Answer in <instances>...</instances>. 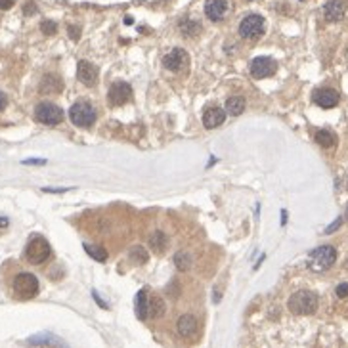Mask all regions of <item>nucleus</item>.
Instances as JSON below:
<instances>
[{
    "mask_svg": "<svg viewBox=\"0 0 348 348\" xmlns=\"http://www.w3.org/2000/svg\"><path fill=\"white\" fill-rule=\"evenodd\" d=\"M318 304H320V298L312 291H296L294 294H291V298L287 302L289 310L296 316L314 314L316 310H318Z\"/></svg>",
    "mask_w": 348,
    "mask_h": 348,
    "instance_id": "nucleus-1",
    "label": "nucleus"
},
{
    "mask_svg": "<svg viewBox=\"0 0 348 348\" xmlns=\"http://www.w3.org/2000/svg\"><path fill=\"white\" fill-rule=\"evenodd\" d=\"M337 262V249L331 245H322L310 252V262L308 266L314 272H326Z\"/></svg>",
    "mask_w": 348,
    "mask_h": 348,
    "instance_id": "nucleus-2",
    "label": "nucleus"
},
{
    "mask_svg": "<svg viewBox=\"0 0 348 348\" xmlns=\"http://www.w3.org/2000/svg\"><path fill=\"white\" fill-rule=\"evenodd\" d=\"M266 31V20L260 14H249L240 23V36L245 40H256Z\"/></svg>",
    "mask_w": 348,
    "mask_h": 348,
    "instance_id": "nucleus-3",
    "label": "nucleus"
},
{
    "mask_svg": "<svg viewBox=\"0 0 348 348\" xmlns=\"http://www.w3.org/2000/svg\"><path fill=\"white\" fill-rule=\"evenodd\" d=\"M14 293L22 300L33 298V296L38 294V280L29 272L18 274L16 280H14Z\"/></svg>",
    "mask_w": 348,
    "mask_h": 348,
    "instance_id": "nucleus-4",
    "label": "nucleus"
},
{
    "mask_svg": "<svg viewBox=\"0 0 348 348\" xmlns=\"http://www.w3.org/2000/svg\"><path fill=\"white\" fill-rule=\"evenodd\" d=\"M69 119L75 126L88 128L96 122V109L92 108L88 102H76L69 109Z\"/></svg>",
    "mask_w": 348,
    "mask_h": 348,
    "instance_id": "nucleus-5",
    "label": "nucleus"
},
{
    "mask_svg": "<svg viewBox=\"0 0 348 348\" xmlns=\"http://www.w3.org/2000/svg\"><path fill=\"white\" fill-rule=\"evenodd\" d=\"M50 243L44 240L42 236H34L29 240L27 247H25V256L31 264H42L48 256H50Z\"/></svg>",
    "mask_w": 348,
    "mask_h": 348,
    "instance_id": "nucleus-6",
    "label": "nucleus"
},
{
    "mask_svg": "<svg viewBox=\"0 0 348 348\" xmlns=\"http://www.w3.org/2000/svg\"><path fill=\"white\" fill-rule=\"evenodd\" d=\"M34 119L42 124H58L64 120V111L52 102H42L34 108Z\"/></svg>",
    "mask_w": 348,
    "mask_h": 348,
    "instance_id": "nucleus-7",
    "label": "nucleus"
},
{
    "mask_svg": "<svg viewBox=\"0 0 348 348\" xmlns=\"http://www.w3.org/2000/svg\"><path fill=\"white\" fill-rule=\"evenodd\" d=\"M132 100V86L128 82H122V80H117L113 82L111 88H109V94H108V102L109 106L113 108H119V106H124L126 102Z\"/></svg>",
    "mask_w": 348,
    "mask_h": 348,
    "instance_id": "nucleus-8",
    "label": "nucleus"
},
{
    "mask_svg": "<svg viewBox=\"0 0 348 348\" xmlns=\"http://www.w3.org/2000/svg\"><path fill=\"white\" fill-rule=\"evenodd\" d=\"M249 71L254 78H266V76H272L278 71V64H276V60L268 58V56H258L250 62Z\"/></svg>",
    "mask_w": 348,
    "mask_h": 348,
    "instance_id": "nucleus-9",
    "label": "nucleus"
},
{
    "mask_svg": "<svg viewBox=\"0 0 348 348\" xmlns=\"http://www.w3.org/2000/svg\"><path fill=\"white\" fill-rule=\"evenodd\" d=\"M188 64H190V56H188V52H186V50H182V48H174V50H170V52L163 58L164 69L174 71V73L182 71Z\"/></svg>",
    "mask_w": 348,
    "mask_h": 348,
    "instance_id": "nucleus-10",
    "label": "nucleus"
},
{
    "mask_svg": "<svg viewBox=\"0 0 348 348\" xmlns=\"http://www.w3.org/2000/svg\"><path fill=\"white\" fill-rule=\"evenodd\" d=\"M312 100H314L316 106H320L322 109H333L338 106L340 96H338L337 90H333V88H318L312 94Z\"/></svg>",
    "mask_w": 348,
    "mask_h": 348,
    "instance_id": "nucleus-11",
    "label": "nucleus"
},
{
    "mask_svg": "<svg viewBox=\"0 0 348 348\" xmlns=\"http://www.w3.org/2000/svg\"><path fill=\"white\" fill-rule=\"evenodd\" d=\"M76 76L84 86H94L98 82V67L86 60H82L76 66Z\"/></svg>",
    "mask_w": 348,
    "mask_h": 348,
    "instance_id": "nucleus-12",
    "label": "nucleus"
},
{
    "mask_svg": "<svg viewBox=\"0 0 348 348\" xmlns=\"http://www.w3.org/2000/svg\"><path fill=\"white\" fill-rule=\"evenodd\" d=\"M228 0H207L205 2V16L210 22H222L228 14Z\"/></svg>",
    "mask_w": 348,
    "mask_h": 348,
    "instance_id": "nucleus-13",
    "label": "nucleus"
},
{
    "mask_svg": "<svg viewBox=\"0 0 348 348\" xmlns=\"http://www.w3.org/2000/svg\"><path fill=\"white\" fill-rule=\"evenodd\" d=\"M324 16L327 22H340L346 16V2L344 0H329L324 6Z\"/></svg>",
    "mask_w": 348,
    "mask_h": 348,
    "instance_id": "nucleus-14",
    "label": "nucleus"
},
{
    "mask_svg": "<svg viewBox=\"0 0 348 348\" xmlns=\"http://www.w3.org/2000/svg\"><path fill=\"white\" fill-rule=\"evenodd\" d=\"M226 109L222 108H210L205 111V115H203V126L208 128V130H212V128H218L224 120H226Z\"/></svg>",
    "mask_w": 348,
    "mask_h": 348,
    "instance_id": "nucleus-15",
    "label": "nucleus"
},
{
    "mask_svg": "<svg viewBox=\"0 0 348 348\" xmlns=\"http://www.w3.org/2000/svg\"><path fill=\"white\" fill-rule=\"evenodd\" d=\"M134 310H136V318L142 320V322L150 318V296H148V289L138 291L136 300H134Z\"/></svg>",
    "mask_w": 348,
    "mask_h": 348,
    "instance_id": "nucleus-16",
    "label": "nucleus"
},
{
    "mask_svg": "<svg viewBox=\"0 0 348 348\" xmlns=\"http://www.w3.org/2000/svg\"><path fill=\"white\" fill-rule=\"evenodd\" d=\"M176 327H178V333H180L182 337L190 338V337H194V335H196L197 322H196V318H194L192 314H184V316H180V320H178Z\"/></svg>",
    "mask_w": 348,
    "mask_h": 348,
    "instance_id": "nucleus-17",
    "label": "nucleus"
},
{
    "mask_svg": "<svg viewBox=\"0 0 348 348\" xmlns=\"http://www.w3.org/2000/svg\"><path fill=\"white\" fill-rule=\"evenodd\" d=\"M314 140H316V144H320L322 148H335V146H337V134L327 130V128H322V130L316 132Z\"/></svg>",
    "mask_w": 348,
    "mask_h": 348,
    "instance_id": "nucleus-18",
    "label": "nucleus"
},
{
    "mask_svg": "<svg viewBox=\"0 0 348 348\" xmlns=\"http://www.w3.org/2000/svg\"><path fill=\"white\" fill-rule=\"evenodd\" d=\"M178 29H180V33L184 34V36H197V34L201 33V23L196 22V20H190V18H184L180 25H178Z\"/></svg>",
    "mask_w": 348,
    "mask_h": 348,
    "instance_id": "nucleus-19",
    "label": "nucleus"
},
{
    "mask_svg": "<svg viewBox=\"0 0 348 348\" xmlns=\"http://www.w3.org/2000/svg\"><path fill=\"white\" fill-rule=\"evenodd\" d=\"M62 90V80L54 75H46L40 82V92L42 94H56Z\"/></svg>",
    "mask_w": 348,
    "mask_h": 348,
    "instance_id": "nucleus-20",
    "label": "nucleus"
},
{
    "mask_svg": "<svg viewBox=\"0 0 348 348\" xmlns=\"http://www.w3.org/2000/svg\"><path fill=\"white\" fill-rule=\"evenodd\" d=\"M150 247H152L155 252H164V249L168 247V240L163 232H153L150 236Z\"/></svg>",
    "mask_w": 348,
    "mask_h": 348,
    "instance_id": "nucleus-21",
    "label": "nucleus"
},
{
    "mask_svg": "<svg viewBox=\"0 0 348 348\" xmlns=\"http://www.w3.org/2000/svg\"><path fill=\"white\" fill-rule=\"evenodd\" d=\"M243 111H245V100L241 98V96H232V98L226 102V113H230V115L238 117Z\"/></svg>",
    "mask_w": 348,
    "mask_h": 348,
    "instance_id": "nucleus-22",
    "label": "nucleus"
},
{
    "mask_svg": "<svg viewBox=\"0 0 348 348\" xmlns=\"http://www.w3.org/2000/svg\"><path fill=\"white\" fill-rule=\"evenodd\" d=\"M174 266L180 270V272H188L192 268V254L188 250H178L174 254Z\"/></svg>",
    "mask_w": 348,
    "mask_h": 348,
    "instance_id": "nucleus-23",
    "label": "nucleus"
},
{
    "mask_svg": "<svg viewBox=\"0 0 348 348\" xmlns=\"http://www.w3.org/2000/svg\"><path fill=\"white\" fill-rule=\"evenodd\" d=\"M29 344H36V346H54V348H66L64 342H60L56 337H50V335H40V337H33L29 338Z\"/></svg>",
    "mask_w": 348,
    "mask_h": 348,
    "instance_id": "nucleus-24",
    "label": "nucleus"
},
{
    "mask_svg": "<svg viewBox=\"0 0 348 348\" xmlns=\"http://www.w3.org/2000/svg\"><path fill=\"white\" fill-rule=\"evenodd\" d=\"M128 258H130L134 264H146L148 258H150V254H148V250L140 247V245H136V247H132L130 252H128Z\"/></svg>",
    "mask_w": 348,
    "mask_h": 348,
    "instance_id": "nucleus-25",
    "label": "nucleus"
},
{
    "mask_svg": "<svg viewBox=\"0 0 348 348\" xmlns=\"http://www.w3.org/2000/svg\"><path fill=\"white\" fill-rule=\"evenodd\" d=\"M84 250H86L88 254L94 258V260H98V262L108 260V250L104 249V247H98V245H88V243H84Z\"/></svg>",
    "mask_w": 348,
    "mask_h": 348,
    "instance_id": "nucleus-26",
    "label": "nucleus"
},
{
    "mask_svg": "<svg viewBox=\"0 0 348 348\" xmlns=\"http://www.w3.org/2000/svg\"><path fill=\"white\" fill-rule=\"evenodd\" d=\"M164 314V302L161 298H152L150 300V318H159Z\"/></svg>",
    "mask_w": 348,
    "mask_h": 348,
    "instance_id": "nucleus-27",
    "label": "nucleus"
},
{
    "mask_svg": "<svg viewBox=\"0 0 348 348\" xmlns=\"http://www.w3.org/2000/svg\"><path fill=\"white\" fill-rule=\"evenodd\" d=\"M40 31H42V34H54L56 31H58V25H56L52 20H44L42 23H40Z\"/></svg>",
    "mask_w": 348,
    "mask_h": 348,
    "instance_id": "nucleus-28",
    "label": "nucleus"
},
{
    "mask_svg": "<svg viewBox=\"0 0 348 348\" xmlns=\"http://www.w3.org/2000/svg\"><path fill=\"white\" fill-rule=\"evenodd\" d=\"M335 293H337L338 298H346L348 296V283H338L337 289H335Z\"/></svg>",
    "mask_w": 348,
    "mask_h": 348,
    "instance_id": "nucleus-29",
    "label": "nucleus"
},
{
    "mask_svg": "<svg viewBox=\"0 0 348 348\" xmlns=\"http://www.w3.org/2000/svg\"><path fill=\"white\" fill-rule=\"evenodd\" d=\"M69 36L73 38V40H78V36H80V27L78 25H69Z\"/></svg>",
    "mask_w": 348,
    "mask_h": 348,
    "instance_id": "nucleus-30",
    "label": "nucleus"
},
{
    "mask_svg": "<svg viewBox=\"0 0 348 348\" xmlns=\"http://www.w3.org/2000/svg\"><path fill=\"white\" fill-rule=\"evenodd\" d=\"M340 224H342V218H337V220H335V222H333V224L326 230V234H333L335 230H338V226H340Z\"/></svg>",
    "mask_w": 348,
    "mask_h": 348,
    "instance_id": "nucleus-31",
    "label": "nucleus"
},
{
    "mask_svg": "<svg viewBox=\"0 0 348 348\" xmlns=\"http://www.w3.org/2000/svg\"><path fill=\"white\" fill-rule=\"evenodd\" d=\"M14 0H0V10H10Z\"/></svg>",
    "mask_w": 348,
    "mask_h": 348,
    "instance_id": "nucleus-32",
    "label": "nucleus"
},
{
    "mask_svg": "<svg viewBox=\"0 0 348 348\" xmlns=\"http://www.w3.org/2000/svg\"><path fill=\"white\" fill-rule=\"evenodd\" d=\"M6 104H8V100H6V94H4V92H0V111L6 108Z\"/></svg>",
    "mask_w": 348,
    "mask_h": 348,
    "instance_id": "nucleus-33",
    "label": "nucleus"
},
{
    "mask_svg": "<svg viewBox=\"0 0 348 348\" xmlns=\"http://www.w3.org/2000/svg\"><path fill=\"white\" fill-rule=\"evenodd\" d=\"M34 10H36V8H34L33 2H29V4L25 6V14H27V16H31V14H34Z\"/></svg>",
    "mask_w": 348,
    "mask_h": 348,
    "instance_id": "nucleus-34",
    "label": "nucleus"
},
{
    "mask_svg": "<svg viewBox=\"0 0 348 348\" xmlns=\"http://www.w3.org/2000/svg\"><path fill=\"white\" fill-rule=\"evenodd\" d=\"M94 298H96V302H100V304H102V308H108V304H106V302H104V300L100 298L98 293H94Z\"/></svg>",
    "mask_w": 348,
    "mask_h": 348,
    "instance_id": "nucleus-35",
    "label": "nucleus"
},
{
    "mask_svg": "<svg viewBox=\"0 0 348 348\" xmlns=\"http://www.w3.org/2000/svg\"><path fill=\"white\" fill-rule=\"evenodd\" d=\"M8 226V220L6 218H0V228H6Z\"/></svg>",
    "mask_w": 348,
    "mask_h": 348,
    "instance_id": "nucleus-36",
    "label": "nucleus"
},
{
    "mask_svg": "<svg viewBox=\"0 0 348 348\" xmlns=\"http://www.w3.org/2000/svg\"><path fill=\"white\" fill-rule=\"evenodd\" d=\"M346 220H348V207H346Z\"/></svg>",
    "mask_w": 348,
    "mask_h": 348,
    "instance_id": "nucleus-37",
    "label": "nucleus"
},
{
    "mask_svg": "<svg viewBox=\"0 0 348 348\" xmlns=\"http://www.w3.org/2000/svg\"><path fill=\"white\" fill-rule=\"evenodd\" d=\"M346 186H348V180H346Z\"/></svg>",
    "mask_w": 348,
    "mask_h": 348,
    "instance_id": "nucleus-38",
    "label": "nucleus"
}]
</instances>
